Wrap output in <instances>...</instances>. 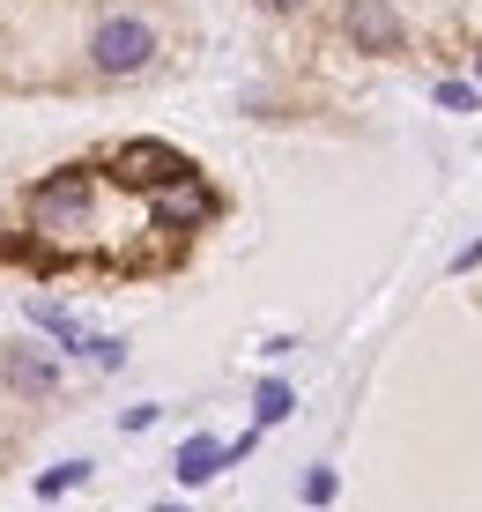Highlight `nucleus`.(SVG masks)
Wrapping results in <instances>:
<instances>
[{
  "label": "nucleus",
  "instance_id": "obj_1",
  "mask_svg": "<svg viewBox=\"0 0 482 512\" xmlns=\"http://www.w3.org/2000/svg\"><path fill=\"white\" fill-rule=\"evenodd\" d=\"M89 201H97V186H89L82 171H60V179H45L30 193V223H38L52 245H82L89 238Z\"/></svg>",
  "mask_w": 482,
  "mask_h": 512
},
{
  "label": "nucleus",
  "instance_id": "obj_2",
  "mask_svg": "<svg viewBox=\"0 0 482 512\" xmlns=\"http://www.w3.org/2000/svg\"><path fill=\"white\" fill-rule=\"evenodd\" d=\"M89 60H97V75H141L156 60V30L141 15H104L89 38Z\"/></svg>",
  "mask_w": 482,
  "mask_h": 512
},
{
  "label": "nucleus",
  "instance_id": "obj_3",
  "mask_svg": "<svg viewBox=\"0 0 482 512\" xmlns=\"http://www.w3.org/2000/svg\"><path fill=\"white\" fill-rule=\"evenodd\" d=\"M149 193H156V223H164V231H193V223H208V216H216V193L193 179V171H178V179L149 186Z\"/></svg>",
  "mask_w": 482,
  "mask_h": 512
},
{
  "label": "nucleus",
  "instance_id": "obj_4",
  "mask_svg": "<svg viewBox=\"0 0 482 512\" xmlns=\"http://www.w3.org/2000/svg\"><path fill=\"white\" fill-rule=\"evenodd\" d=\"M178 171H193V164H186L178 149H164V141H127V149L112 156V179H119V186H141V193L164 186V179H178Z\"/></svg>",
  "mask_w": 482,
  "mask_h": 512
},
{
  "label": "nucleus",
  "instance_id": "obj_5",
  "mask_svg": "<svg viewBox=\"0 0 482 512\" xmlns=\"http://www.w3.org/2000/svg\"><path fill=\"white\" fill-rule=\"evenodd\" d=\"M342 30H349L356 52H394V45H401V15L386 8V0H349V8H342Z\"/></svg>",
  "mask_w": 482,
  "mask_h": 512
},
{
  "label": "nucleus",
  "instance_id": "obj_6",
  "mask_svg": "<svg viewBox=\"0 0 482 512\" xmlns=\"http://www.w3.org/2000/svg\"><path fill=\"white\" fill-rule=\"evenodd\" d=\"M230 461V446H216V438H186V446H178V461H171V475H178V483H208V475H216Z\"/></svg>",
  "mask_w": 482,
  "mask_h": 512
},
{
  "label": "nucleus",
  "instance_id": "obj_7",
  "mask_svg": "<svg viewBox=\"0 0 482 512\" xmlns=\"http://www.w3.org/2000/svg\"><path fill=\"white\" fill-rule=\"evenodd\" d=\"M30 320H38V327L52 334V342H67V349H82V357H89V334H82L75 320H67L60 305H30Z\"/></svg>",
  "mask_w": 482,
  "mask_h": 512
},
{
  "label": "nucleus",
  "instance_id": "obj_8",
  "mask_svg": "<svg viewBox=\"0 0 482 512\" xmlns=\"http://www.w3.org/2000/svg\"><path fill=\"white\" fill-rule=\"evenodd\" d=\"M290 409H297V401H290V386H282V379H267L260 394H253V416H260V431H267V423H282Z\"/></svg>",
  "mask_w": 482,
  "mask_h": 512
},
{
  "label": "nucleus",
  "instance_id": "obj_9",
  "mask_svg": "<svg viewBox=\"0 0 482 512\" xmlns=\"http://www.w3.org/2000/svg\"><path fill=\"white\" fill-rule=\"evenodd\" d=\"M75 483H89V461H60V468H45V475H38V498H60V490H75Z\"/></svg>",
  "mask_w": 482,
  "mask_h": 512
},
{
  "label": "nucleus",
  "instance_id": "obj_10",
  "mask_svg": "<svg viewBox=\"0 0 482 512\" xmlns=\"http://www.w3.org/2000/svg\"><path fill=\"white\" fill-rule=\"evenodd\" d=\"M8 379L23 386V394H45V386H52V364H30V357H15V364H8Z\"/></svg>",
  "mask_w": 482,
  "mask_h": 512
},
{
  "label": "nucleus",
  "instance_id": "obj_11",
  "mask_svg": "<svg viewBox=\"0 0 482 512\" xmlns=\"http://www.w3.org/2000/svg\"><path fill=\"white\" fill-rule=\"evenodd\" d=\"M475 82H438V112H475Z\"/></svg>",
  "mask_w": 482,
  "mask_h": 512
},
{
  "label": "nucleus",
  "instance_id": "obj_12",
  "mask_svg": "<svg viewBox=\"0 0 482 512\" xmlns=\"http://www.w3.org/2000/svg\"><path fill=\"white\" fill-rule=\"evenodd\" d=\"M327 498H334V475L312 468V475H305V505H327Z\"/></svg>",
  "mask_w": 482,
  "mask_h": 512
},
{
  "label": "nucleus",
  "instance_id": "obj_13",
  "mask_svg": "<svg viewBox=\"0 0 482 512\" xmlns=\"http://www.w3.org/2000/svg\"><path fill=\"white\" fill-rule=\"evenodd\" d=\"M453 268H460V275H468V268H482V238H475V245H468V253H460V260H453Z\"/></svg>",
  "mask_w": 482,
  "mask_h": 512
},
{
  "label": "nucleus",
  "instance_id": "obj_14",
  "mask_svg": "<svg viewBox=\"0 0 482 512\" xmlns=\"http://www.w3.org/2000/svg\"><path fill=\"white\" fill-rule=\"evenodd\" d=\"M260 8H275V15H290V8H305V0H260Z\"/></svg>",
  "mask_w": 482,
  "mask_h": 512
},
{
  "label": "nucleus",
  "instance_id": "obj_15",
  "mask_svg": "<svg viewBox=\"0 0 482 512\" xmlns=\"http://www.w3.org/2000/svg\"><path fill=\"white\" fill-rule=\"evenodd\" d=\"M475 75H482V52H475Z\"/></svg>",
  "mask_w": 482,
  "mask_h": 512
},
{
  "label": "nucleus",
  "instance_id": "obj_16",
  "mask_svg": "<svg viewBox=\"0 0 482 512\" xmlns=\"http://www.w3.org/2000/svg\"><path fill=\"white\" fill-rule=\"evenodd\" d=\"M164 512H186V505H164Z\"/></svg>",
  "mask_w": 482,
  "mask_h": 512
}]
</instances>
